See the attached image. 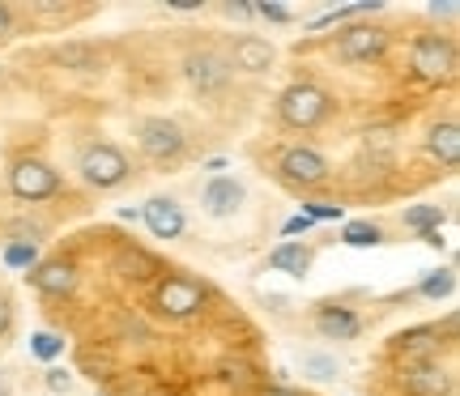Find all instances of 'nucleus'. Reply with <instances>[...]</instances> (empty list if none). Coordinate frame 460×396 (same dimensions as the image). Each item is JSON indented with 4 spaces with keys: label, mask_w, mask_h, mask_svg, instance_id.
Instances as JSON below:
<instances>
[{
    "label": "nucleus",
    "mask_w": 460,
    "mask_h": 396,
    "mask_svg": "<svg viewBox=\"0 0 460 396\" xmlns=\"http://www.w3.org/2000/svg\"><path fill=\"white\" fill-rule=\"evenodd\" d=\"M137 141H141V149H146L154 163H171V158L183 154V128L175 119H163V116L146 119V124L137 128Z\"/></svg>",
    "instance_id": "39448f33"
},
{
    "label": "nucleus",
    "mask_w": 460,
    "mask_h": 396,
    "mask_svg": "<svg viewBox=\"0 0 460 396\" xmlns=\"http://www.w3.org/2000/svg\"><path fill=\"white\" fill-rule=\"evenodd\" d=\"M452 290H456V277H452L447 268H439V273H430V277L422 281V295L427 298H447Z\"/></svg>",
    "instance_id": "5701e85b"
},
{
    "label": "nucleus",
    "mask_w": 460,
    "mask_h": 396,
    "mask_svg": "<svg viewBox=\"0 0 460 396\" xmlns=\"http://www.w3.org/2000/svg\"><path fill=\"white\" fill-rule=\"evenodd\" d=\"M269 268L290 273V277H307V268H312V251L303 248V243H281V248L269 251Z\"/></svg>",
    "instance_id": "dca6fc26"
},
{
    "label": "nucleus",
    "mask_w": 460,
    "mask_h": 396,
    "mask_svg": "<svg viewBox=\"0 0 460 396\" xmlns=\"http://www.w3.org/2000/svg\"><path fill=\"white\" fill-rule=\"evenodd\" d=\"M60 65L77 68V73H94V68H99V56L90 48H82V43H68V48H60Z\"/></svg>",
    "instance_id": "6ab92c4d"
},
{
    "label": "nucleus",
    "mask_w": 460,
    "mask_h": 396,
    "mask_svg": "<svg viewBox=\"0 0 460 396\" xmlns=\"http://www.w3.org/2000/svg\"><path fill=\"white\" fill-rule=\"evenodd\" d=\"M31 281L43 290V295H56V298H65L77 290V268L65 260H56V264H34V273Z\"/></svg>",
    "instance_id": "ddd939ff"
},
{
    "label": "nucleus",
    "mask_w": 460,
    "mask_h": 396,
    "mask_svg": "<svg viewBox=\"0 0 460 396\" xmlns=\"http://www.w3.org/2000/svg\"><path fill=\"white\" fill-rule=\"evenodd\" d=\"M281 180L295 183V188H320V183L329 180V163L307 145H295L281 154Z\"/></svg>",
    "instance_id": "423d86ee"
},
{
    "label": "nucleus",
    "mask_w": 460,
    "mask_h": 396,
    "mask_svg": "<svg viewBox=\"0 0 460 396\" xmlns=\"http://www.w3.org/2000/svg\"><path fill=\"white\" fill-rule=\"evenodd\" d=\"M82 180L90 188H119L128 180V158L115 145H90L82 154Z\"/></svg>",
    "instance_id": "7ed1b4c3"
},
{
    "label": "nucleus",
    "mask_w": 460,
    "mask_h": 396,
    "mask_svg": "<svg viewBox=\"0 0 460 396\" xmlns=\"http://www.w3.org/2000/svg\"><path fill=\"white\" fill-rule=\"evenodd\" d=\"M48 388H51V392H68V388H73V375H68V371H60V366H51V371H48Z\"/></svg>",
    "instance_id": "a878e982"
},
{
    "label": "nucleus",
    "mask_w": 460,
    "mask_h": 396,
    "mask_svg": "<svg viewBox=\"0 0 460 396\" xmlns=\"http://www.w3.org/2000/svg\"><path fill=\"white\" fill-rule=\"evenodd\" d=\"M0 396H9V388H4V380H0Z\"/></svg>",
    "instance_id": "2f4dec72"
},
{
    "label": "nucleus",
    "mask_w": 460,
    "mask_h": 396,
    "mask_svg": "<svg viewBox=\"0 0 460 396\" xmlns=\"http://www.w3.org/2000/svg\"><path fill=\"white\" fill-rule=\"evenodd\" d=\"M252 13H261L269 17V22H290V9H281V4H256Z\"/></svg>",
    "instance_id": "bb28decb"
},
{
    "label": "nucleus",
    "mask_w": 460,
    "mask_h": 396,
    "mask_svg": "<svg viewBox=\"0 0 460 396\" xmlns=\"http://www.w3.org/2000/svg\"><path fill=\"white\" fill-rule=\"evenodd\" d=\"M205 214L209 217H230L239 205H243V183H234V180H226V175H217L209 188H205Z\"/></svg>",
    "instance_id": "4468645a"
},
{
    "label": "nucleus",
    "mask_w": 460,
    "mask_h": 396,
    "mask_svg": "<svg viewBox=\"0 0 460 396\" xmlns=\"http://www.w3.org/2000/svg\"><path fill=\"white\" fill-rule=\"evenodd\" d=\"M278 111L281 119L290 124V128H315L320 119L329 116V94L324 90H315V85H290L286 94L278 99Z\"/></svg>",
    "instance_id": "f257e3e1"
},
{
    "label": "nucleus",
    "mask_w": 460,
    "mask_h": 396,
    "mask_svg": "<svg viewBox=\"0 0 460 396\" xmlns=\"http://www.w3.org/2000/svg\"><path fill=\"white\" fill-rule=\"evenodd\" d=\"M4 264H9V268H34V264H39V248L26 243V239H17V243L4 248Z\"/></svg>",
    "instance_id": "412c9836"
},
{
    "label": "nucleus",
    "mask_w": 460,
    "mask_h": 396,
    "mask_svg": "<svg viewBox=\"0 0 460 396\" xmlns=\"http://www.w3.org/2000/svg\"><path fill=\"white\" fill-rule=\"evenodd\" d=\"M303 214L312 217V222H341L345 209L341 205H329V200H307V205H303Z\"/></svg>",
    "instance_id": "393cba45"
},
{
    "label": "nucleus",
    "mask_w": 460,
    "mask_h": 396,
    "mask_svg": "<svg viewBox=\"0 0 460 396\" xmlns=\"http://www.w3.org/2000/svg\"><path fill=\"white\" fill-rule=\"evenodd\" d=\"M200 303H205V290H200L197 281L188 277H166L158 286V312L166 320H188V315L200 312Z\"/></svg>",
    "instance_id": "0eeeda50"
},
{
    "label": "nucleus",
    "mask_w": 460,
    "mask_h": 396,
    "mask_svg": "<svg viewBox=\"0 0 460 396\" xmlns=\"http://www.w3.org/2000/svg\"><path fill=\"white\" fill-rule=\"evenodd\" d=\"M405 392L410 396H452V371L439 363H413L405 371Z\"/></svg>",
    "instance_id": "9d476101"
},
{
    "label": "nucleus",
    "mask_w": 460,
    "mask_h": 396,
    "mask_svg": "<svg viewBox=\"0 0 460 396\" xmlns=\"http://www.w3.org/2000/svg\"><path fill=\"white\" fill-rule=\"evenodd\" d=\"M413 73L422 77V82H447L452 73H456V51L447 39L439 34H422L418 43H413Z\"/></svg>",
    "instance_id": "f03ea898"
},
{
    "label": "nucleus",
    "mask_w": 460,
    "mask_h": 396,
    "mask_svg": "<svg viewBox=\"0 0 460 396\" xmlns=\"http://www.w3.org/2000/svg\"><path fill=\"white\" fill-rule=\"evenodd\" d=\"M261 396H298V392H290V388H264Z\"/></svg>",
    "instance_id": "7c9ffc66"
},
{
    "label": "nucleus",
    "mask_w": 460,
    "mask_h": 396,
    "mask_svg": "<svg viewBox=\"0 0 460 396\" xmlns=\"http://www.w3.org/2000/svg\"><path fill=\"white\" fill-rule=\"evenodd\" d=\"M384 48H388V34L376 31V26H349L337 39V56L341 60H379Z\"/></svg>",
    "instance_id": "6e6552de"
},
{
    "label": "nucleus",
    "mask_w": 460,
    "mask_h": 396,
    "mask_svg": "<svg viewBox=\"0 0 460 396\" xmlns=\"http://www.w3.org/2000/svg\"><path fill=\"white\" fill-rule=\"evenodd\" d=\"M405 226L418 234H435L444 226V209H439V205H413L410 214H405Z\"/></svg>",
    "instance_id": "a211bd4d"
},
{
    "label": "nucleus",
    "mask_w": 460,
    "mask_h": 396,
    "mask_svg": "<svg viewBox=\"0 0 460 396\" xmlns=\"http://www.w3.org/2000/svg\"><path fill=\"white\" fill-rule=\"evenodd\" d=\"M9 188H13V197H22V200H48V197H56L60 175H56L48 163L22 158V163L9 171Z\"/></svg>",
    "instance_id": "20e7f679"
},
{
    "label": "nucleus",
    "mask_w": 460,
    "mask_h": 396,
    "mask_svg": "<svg viewBox=\"0 0 460 396\" xmlns=\"http://www.w3.org/2000/svg\"><path fill=\"white\" fill-rule=\"evenodd\" d=\"M141 222H146V231L154 234V239H180V234H183V209L171 197L146 200Z\"/></svg>",
    "instance_id": "1a4fd4ad"
},
{
    "label": "nucleus",
    "mask_w": 460,
    "mask_h": 396,
    "mask_svg": "<svg viewBox=\"0 0 460 396\" xmlns=\"http://www.w3.org/2000/svg\"><path fill=\"white\" fill-rule=\"evenodd\" d=\"M226 65L243 68V73H264L273 65V43H264L256 34H243V39H234V51H230Z\"/></svg>",
    "instance_id": "f8f14e48"
},
{
    "label": "nucleus",
    "mask_w": 460,
    "mask_h": 396,
    "mask_svg": "<svg viewBox=\"0 0 460 396\" xmlns=\"http://www.w3.org/2000/svg\"><path fill=\"white\" fill-rule=\"evenodd\" d=\"M315 329L324 332L329 341H349V337H358V315L345 312V307H324V312L315 315Z\"/></svg>",
    "instance_id": "2eb2a0df"
},
{
    "label": "nucleus",
    "mask_w": 460,
    "mask_h": 396,
    "mask_svg": "<svg viewBox=\"0 0 460 396\" xmlns=\"http://www.w3.org/2000/svg\"><path fill=\"white\" fill-rule=\"evenodd\" d=\"M427 149L444 166H456L460 163V128H456V124H435V128H430V136H427Z\"/></svg>",
    "instance_id": "f3484780"
},
{
    "label": "nucleus",
    "mask_w": 460,
    "mask_h": 396,
    "mask_svg": "<svg viewBox=\"0 0 460 396\" xmlns=\"http://www.w3.org/2000/svg\"><path fill=\"white\" fill-rule=\"evenodd\" d=\"M315 222L307 214H298V217H290V222H286V226H281V234H303V231H312Z\"/></svg>",
    "instance_id": "cd10ccee"
},
{
    "label": "nucleus",
    "mask_w": 460,
    "mask_h": 396,
    "mask_svg": "<svg viewBox=\"0 0 460 396\" xmlns=\"http://www.w3.org/2000/svg\"><path fill=\"white\" fill-rule=\"evenodd\" d=\"M379 0H358V4H345V9H332V13L315 17V26H332V22H349V17H362V13H376Z\"/></svg>",
    "instance_id": "4be33fe9"
},
{
    "label": "nucleus",
    "mask_w": 460,
    "mask_h": 396,
    "mask_svg": "<svg viewBox=\"0 0 460 396\" xmlns=\"http://www.w3.org/2000/svg\"><path fill=\"white\" fill-rule=\"evenodd\" d=\"M9 26H13V17H9V9L0 4V34H9Z\"/></svg>",
    "instance_id": "c85d7f7f"
},
{
    "label": "nucleus",
    "mask_w": 460,
    "mask_h": 396,
    "mask_svg": "<svg viewBox=\"0 0 460 396\" xmlns=\"http://www.w3.org/2000/svg\"><path fill=\"white\" fill-rule=\"evenodd\" d=\"M34 354L51 363V358H60L65 354V337H56V332H34Z\"/></svg>",
    "instance_id": "b1692460"
},
{
    "label": "nucleus",
    "mask_w": 460,
    "mask_h": 396,
    "mask_svg": "<svg viewBox=\"0 0 460 396\" xmlns=\"http://www.w3.org/2000/svg\"><path fill=\"white\" fill-rule=\"evenodd\" d=\"M341 239L349 243V248H376L384 234H379V226H371V222H349V226L341 231Z\"/></svg>",
    "instance_id": "aec40b11"
},
{
    "label": "nucleus",
    "mask_w": 460,
    "mask_h": 396,
    "mask_svg": "<svg viewBox=\"0 0 460 396\" xmlns=\"http://www.w3.org/2000/svg\"><path fill=\"white\" fill-rule=\"evenodd\" d=\"M188 82L197 90H222L230 82V65L217 51H197V56H188Z\"/></svg>",
    "instance_id": "9b49d317"
},
{
    "label": "nucleus",
    "mask_w": 460,
    "mask_h": 396,
    "mask_svg": "<svg viewBox=\"0 0 460 396\" xmlns=\"http://www.w3.org/2000/svg\"><path fill=\"white\" fill-rule=\"evenodd\" d=\"M9 315H13V312H9V298H0V329L9 324Z\"/></svg>",
    "instance_id": "c756f323"
}]
</instances>
